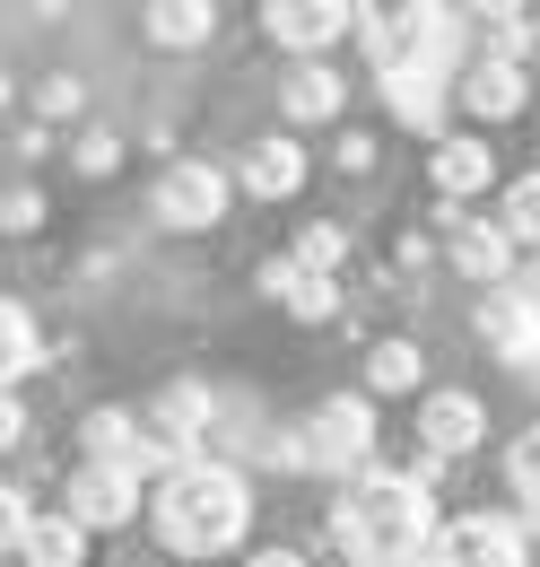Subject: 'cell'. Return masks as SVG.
<instances>
[{
	"label": "cell",
	"instance_id": "obj_27",
	"mask_svg": "<svg viewBox=\"0 0 540 567\" xmlns=\"http://www.w3.org/2000/svg\"><path fill=\"white\" fill-rule=\"evenodd\" d=\"M532 297H540V280H532Z\"/></svg>",
	"mask_w": 540,
	"mask_h": 567
},
{
	"label": "cell",
	"instance_id": "obj_5",
	"mask_svg": "<svg viewBox=\"0 0 540 567\" xmlns=\"http://www.w3.org/2000/svg\"><path fill=\"white\" fill-rule=\"evenodd\" d=\"M218 210H227V175H218L209 157L166 166V184H157V227H218Z\"/></svg>",
	"mask_w": 540,
	"mask_h": 567
},
{
	"label": "cell",
	"instance_id": "obj_12",
	"mask_svg": "<svg viewBox=\"0 0 540 567\" xmlns=\"http://www.w3.org/2000/svg\"><path fill=\"white\" fill-rule=\"evenodd\" d=\"M445 227H454V262H463V271H471V280H506V262H515V236H506V227H479V218H445Z\"/></svg>",
	"mask_w": 540,
	"mask_h": 567
},
{
	"label": "cell",
	"instance_id": "obj_1",
	"mask_svg": "<svg viewBox=\"0 0 540 567\" xmlns=\"http://www.w3.org/2000/svg\"><path fill=\"white\" fill-rule=\"evenodd\" d=\"M332 542L357 567H427L436 559V506H427V481H402V472H366L357 489L340 497Z\"/></svg>",
	"mask_w": 540,
	"mask_h": 567
},
{
	"label": "cell",
	"instance_id": "obj_24",
	"mask_svg": "<svg viewBox=\"0 0 540 567\" xmlns=\"http://www.w3.org/2000/svg\"><path fill=\"white\" fill-rule=\"evenodd\" d=\"M340 254H349V227H305V245H297V262H305V271H332Z\"/></svg>",
	"mask_w": 540,
	"mask_h": 567
},
{
	"label": "cell",
	"instance_id": "obj_7",
	"mask_svg": "<svg viewBox=\"0 0 540 567\" xmlns=\"http://www.w3.org/2000/svg\"><path fill=\"white\" fill-rule=\"evenodd\" d=\"M262 18H270V35H279V44H297V53H323V44H340V35L357 27V9H349V0H270Z\"/></svg>",
	"mask_w": 540,
	"mask_h": 567
},
{
	"label": "cell",
	"instance_id": "obj_11",
	"mask_svg": "<svg viewBox=\"0 0 540 567\" xmlns=\"http://www.w3.org/2000/svg\"><path fill=\"white\" fill-rule=\"evenodd\" d=\"M463 105H471L479 123H506V114H523V71H515V62H488V53H479L471 71H463Z\"/></svg>",
	"mask_w": 540,
	"mask_h": 567
},
{
	"label": "cell",
	"instance_id": "obj_25",
	"mask_svg": "<svg viewBox=\"0 0 540 567\" xmlns=\"http://www.w3.org/2000/svg\"><path fill=\"white\" fill-rule=\"evenodd\" d=\"M515 489L540 506V427H523V436H515Z\"/></svg>",
	"mask_w": 540,
	"mask_h": 567
},
{
	"label": "cell",
	"instance_id": "obj_17",
	"mask_svg": "<svg viewBox=\"0 0 540 567\" xmlns=\"http://www.w3.org/2000/svg\"><path fill=\"white\" fill-rule=\"evenodd\" d=\"M488 166H497L488 141H436V193H454V202H463V193L488 184Z\"/></svg>",
	"mask_w": 540,
	"mask_h": 567
},
{
	"label": "cell",
	"instance_id": "obj_14",
	"mask_svg": "<svg viewBox=\"0 0 540 567\" xmlns=\"http://www.w3.org/2000/svg\"><path fill=\"white\" fill-rule=\"evenodd\" d=\"M384 105L402 114L409 132H436V123H445V79L436 71H393L384 79Z\"/></svg>",
	"mask_w": 540,
	"mask_h": 567
},
{
	"label": "cell",
	"instance_id": "obj_9",
	"mask_svg": "<svg viewBox=\"0 0 540 567\" xmlns=\"http://www.w3.org/2000/svg\"><path fill=\"white\" fill-rule=\"evenodd\" d=\"M418 436H427V454H471L479 436H488V411H479L471 393H427Z\"/></svg>",
	"mask_w": 540,
	"mask_h": 567
},
{
	"label": "cell",
	"instance_id": "obj_21",
	"mask_svg": "<svg viewBox=\"0 0 540 567\" xmlns=\"http://www.w3.org/2000/svg\"><path fill=\"white\" fill-rule=\"evenodd\" d=\"M366 375H375V393H409V384H418V350H409V341H375Z\"/></svg>",
	"mask_w": 540,
	"mask_h": 567
},
{
	"label": "cell",
	"instance_id": "obj_20",
	"mask_svg": "<svg viewBox=\"0 0 540 567\" xmlns=\"http://www.w3.org/2000/svg\"><path fill=\"white\" fill-rule=\"evenodd\" d=\"M27 367H35V315L0 306V375H27Z\"/></svg>",
	"mask_w": 540,
	"mask_h": 567
},
{
	"label": "cell",
	"instance_id": "obj_26",
	"mask_svg": "<svg viewBox=\"0 0 540 567\" xmlns=\"http://www.w3.org/2000/svg\"><path fill=\"white\" fill-rule=\"evenodd\" d=\"M253 567H305V559H297V550H262Z\"/></svg>",
	"mask_w": 540,
	"mask_h": 567
},
{
	"label": "cell",
	"instance_id": "obj_8",
	"mask_svg": "<svg viewBox=\"0 0 540 567\" xmlns=\"http://www.w3.org/2000/svg\"><path fill=\"white\" fill-rule=\"evenodd\" d=\"M132 506H139V481H132V472H114V463H87V472L70 481V515H79L87 533L132 524Z\"/></svg>",
	"mask_w": 540,
	"mask_h": 567
},
{
	"label": "cell",
	"instance_id": "obj_4",
	"mask_svg": "<svg viewBox=\"0 0 540 567\" xmlns=\"http://www.w3.org/2000/svg\"><path fill=\"white\" fill-rule=\"evenodd\" d=\"M427 567H523V524L515 515H463V524H445Z\"/></svg>",
	"mask_w": 540,
	"mask_h": 567
},
{
	"label": "cell",
	"instance_id": "obj_2",
	"mask_svg": "<svg viewBox=\"0 0 540 567\" xmlns=\"http://www.w3.org/2000/svg\"><path fill=\"white\" fill-rule=\"evenodd\" d=\"M245 524H253L245 472H227V463H209V454H201V463H184L175 481H157V533H166V550H184V559L236 550Z\"/></svg>",
	"mask_w": 540,
	"mask_h": 567
},
{
	"label": "cell",
	"instance_id": "obj_15",
	"mask_svg": "<svg viewBox=\"0 0 540 567\" xmlns=\"http://www.w3.org/2000/svg\"><path fill=\"white\" fill-rule=\"evenodd\" d=\"M139 454H148V427H132V411H96L87 420V463H114L139 481Z\"/></svg>",
	"mask_w": 540,
	"mask_h": 567
},
{
	"label": "cell",
	"instance_id": "obj_18",
	"mask_svg": "<svg viewBox=\"0 0 540 567\" xmlns=\"http://www.w3.org/2000/svg\"><path fill=\"white\" fill-rule=\"evenodd\" d=\"M209 27H218L209 0H157V9H148V35H157V44H201Z\"/></svg>",
	"mask_w": 540,
	"mask_h": 567
},
{
	"label": "cell",
	"instance_id": "obj_16",
	"mask_svg": "<svg viewBox=\"0 0 540 567\" xmlns=\"http://www.w3.org/2000/svg\"><path fill=\"white\" fill-rule=\"evenodd\" d=\"M297 184H305V148L297 141H262L253 157H245V193L279 202V193H297Z\"/></svg>",
	"mask_w": 540,
	"mask_h": 567
},
{
	"label": "cell",
	"instance_id": "obj_23",
	"mask_svg": "<svg viewBox=\"0 0 540 567\" xmlns=\"http://www.w3.org/2000/svg\"><path fill=\"white\" fill-rule=\"evenodd\" d=\"M523 35H532V27H523V9H488V62H515V53H523Z\"/></svg>",
	"mask_w": 540,
	"mask_h": 567
},
{
	"label": "cell",
	"instance_id": "obj_22",
	"mask_svg": "<svg viewBox=\"0 0 540 567\" xmlns=\"http://www.w3.org/2000/svg\"><path fill=\"white\" fill-rule=\"evenodd\" d=\"M497 227H506L515 245H540V175H523V184L506 193V210H497Z\"/></svg>",
	"mask_w": 540,
	"mask_h": 567
},
{
	"label": "cell",
	"instance_id": "obj_19",
	"mask_svg": "<svg viewBox=\"0 0 540 567\" xmlns=\"http://www.w3.org/2000/svg\"><path fill=\"white\" fill-rule=\"evenodd\" d=\"M288 114H305V123H323V114H340V79L323 71V62H305V71L288 79Z\"/></svg>",
	"mask_w": 540,
	"mask_h": 567
},
{
	"label": "cell",
	"instance_id": "obj_6",
	"mask_svg": "<svg viewBox=\"0 0 540 567\" xmlns=\"http://www.w3.org/2000/svg\"><path fill=\"white\" fill-rule=\"evenodd\" d=\"M479 332H488V350L506 367H540V297L532 288H497L479 306Z\"/></svg>",
	"mask_w": 540,
	"mask_h": 567
},
{
	"label": "cell",
	"instance_id": "obj_13",
	"mask_svg": "<svg viewBox=\"0 0 540 567\" xmlns=\"http://www.w3.org/2000/svg\"><path fill=\"white\" fill-rule=\"evenodd\" d=\"M18 559L27 567H79L87 559V524H79V515H35L27 542H18Z\"/></svg>",
	"mask_w": 540,
	"mask_h": 567
},
{
	"label": "cell",
	"instance_id": "obj_3",
	"mask_svg": "<svg viewBox=\"0 0 540 567\" xmlns=\"http://www.w3.org/2000/svg\"><path fill=\"white\" fill-rule=\"evenodd\" d=\"M375 454V402H323L314 420H305V472H357Z\"/></svg>",
	"mask_w": 540,
	"mask_h": 567
},
{
	"label": "cell",
	"instance_id": "obj_10",
	"mask_svg": "<svg viewBox=\"0 0 540 567\" xmlns=\"http://www.w3.org/2000/svg\"><path fill=\"white\" fill-rule=\"evenodd\" d=\"M262 288H270V297H279V306H288V315H297V323H323V315H332V306H340L332 271H305L297 254H288V262H270V271H262Z\"/></svg>",
	"mask_w": 540,
	"mask_h": 567
}]
</instances>
